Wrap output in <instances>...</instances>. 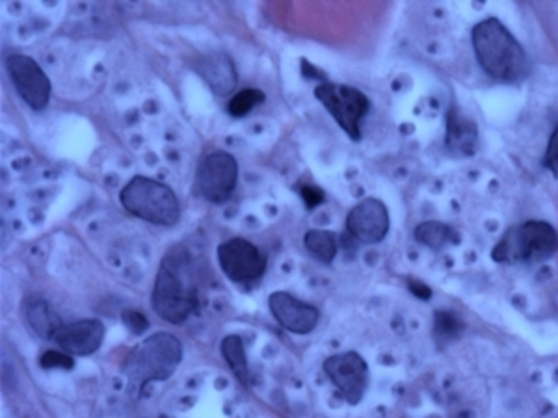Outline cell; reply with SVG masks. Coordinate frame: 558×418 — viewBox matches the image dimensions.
I'll return each instance as SVG.
<instances>
[{
  "mask_svg": "<svg viewBox=\"0 0 558 418\" xmlns=\"http://www.w3.org/2000/svg\"><path fill=\"white\" fill-rule=\"evenodd\" d=\"M389 223L386 205L376 197H367L348 212L346 231L361 244H378L389 233Z\"/></svg>",
  "mask_w": 558,
  "mask_h": 418,
  "instance_id": "8fae6325",
  "label": "cell"
},
{
  "mask_svg": "<svg viewBox=\"0 0 558 418\" xmlns=\"http://www.w3.org/2000/svg\"><path fill=\"white\" fill-rule=\"evenodd\" d=\"M324 372L350 405H358L369 385V366L356 352L337 353L324 361Z\"/></svg>",
  "mask_w": 558,
  "mask_h": 418,
  "instance_id": "30bf717a",
  "label": "cell"
},
{
  "mask_svg": "<svg viewBox=\"0 0 558 418\" xmlns=\"http://www.w3.org/2000/svg\"><path fill=\"white\" fill-rule=\"evenodd\" d=\"M121 207L153 225L173 227L181 218V205L170 186L149 177H134L123 186Z\"/></svg>",
  "mask_w": 558,
  "mask_h": 418,
  "instance_id": "3957f363",
  "label": "cell"
},
{
  "mask_svg": "<svg viewBox=\"0 0 558 418\" xmlns=\"http://www.w3.org/2000/svg\"><path fill=\"white\" fill-rule=\"evenodd\" d=\"M237 177L239 166L235 157L226 151H214L201 160L200 168L196 171L194 192L209 203L222 205L233 196Z\"/></svg>",
  "mask_w": 558,
  "mask_h": 418,
  "instance_id": "52a82bcc",
  "label": "cell"
},
{
  "mask_svg": "<svg viewBox=\"0 0 558 418\" xmlns=\"http://www.w3.org/2000/svg\"><path fill=\"white\" fill-rule=\"evenodd\" d=\"M317 101L330 112L337 125L354 140L358 142L361 138V121L371 110V101L358 88L345 86V84H333L324 82L315 90Z\"/></svg>",
  "mask_w": 558,
  "mask_h": 418,
  "instance_id": "8992f818",
  "label": "cell"
},
{
  "mask_svg": "<svg viewBox=\"0 0 558 418\" xmlns=\"http://www.w3.org/2000/svg\"><path fill=\"white\" fill-rule=\"evenodd\" d=\"M265 103V93L261 90H255V88H250V90H242V92L237 93L229 105H227V112L233 116V118H242L246 114H250L255 106Z\"/></svg>",
  "mask_w": 558,
  "mask_h": 418,
  "instance_id": "44dd1931",
  "label": "cell"
},
{
  "mask_svg": "<svg viewBox=\"0 0 558 418\" xmlns=\"http://www.w3.org/2000/svg\"><path fill=\"white\" fill-rule=\"evenodd\" d=\"M25 316H27L28 326L34 329L38 337L45 340H54L56 333L66 326L62 318L54 313L51 303L41 298L27 301Z\"/></svg>",
  "mask_w": 558,
  "mask_h": 418,
  "instance_id": "2e32d148",
  "label": "cell"
},
{
  "mask_svg": "<svg viewBox=\"0 0 558 418\" xmlns=\"http://www.w3.org/2000/svg\"><path fill=\"white\" fill-rule=\"evenodd\" d=\"M270 313L283 329L294 335H307L319 326L320 313L317 307L294 298L289 292H274L268 298Z\"/></svg>",
  "mask_w": 558,
  "mask_h": 418,
  "instance_id": "7c38bea8",
  "label": "cell"
},
{
  "mask_svg": "<svg viewBox=\"0 0 558 418\" xmlns=\"http://www.w3.org/2000/svg\"><path fill=\"white\" fill-rule=\"evenodd\" d=\"M121 320L127 329H131L133 335H142L144 331L149 329V322H147L144 314L136 313V311H123L121 313Z\"/></svg>",
  "mask_w": 558,
  "mask_h": 418,
  "instance_id": "603a6c76",
  "label": "cell"
},
{
  "mask_svg": "<svg viewBox=\"0 0 558 418\" xmlns=\"http://www.w3.org/2000/svg\"><path fill=\"white\" fill-rule=\"evenodd\" d=\"M302 199L306 201L307 209H315L324 201V194L315 186H306V188H302Z\"/></svg>",
  "mask_w": 558,
  "mask_h": 418,
  "instance_id": "d4e9b609",
  "label": "cell"
},
{
  "mask_svg": "<svg viewBox=\"0 0 558 418\" xmlns=\"http://www.w3.org/2000/svg\"><path fill=\"white\" fill-rule=\"evenodd\" d=\"M179 270L181 261L175 255H168L160 264L151 294L153 311L170 324H183L198 307L196 288L186 283Z\"/></svg>",
  "mask_w": 558,
  "mask_h": 418,
  "instance_id": "277c9868",
  "label": "cell"
},
{
  "mask_svg": "<svg viewBox=\"0 0 558 418\" xmlns=\"http://www.w3.org/2000/svg\"><path fill=\"white\" fill-rule=\"evenodd\" d=\"M41 368H64V370H69L75 366V361L71 359L69 353L60 352H45L41 355L40 359Z\"/></svg>",
  "mask_w": 558,
  "mask_h": 418,
  "instance_id": "7402d4cb",
  "label": "cell"
},
{
  "mask_svg": "<svg viewBox=\"0 0 558 418\" xmlns=\"http://www.w3.org/2000/svg\"><path fill=\"white\" fill-rule=\"evenodd\" d=\"M544 166L553 173V177L558 179V127L553 132L549 145H547V153H545Z\"/></svg>",
  "mask_w": 558,
  "mask_h": 418,
  "instance_id": "cb8c5ba5",
  "label": "cell"
},
{
  "mask_svg": "<svg viewBox=\"0 0 558 418\" xmlns=\"http://www.w3.org/2000/svg\"><path fill=\"white\" fill-rule=\"evenodd\" d=\"M464 331V324L458 314L449 311H438L434 318V333L438 342H451L458 339Z\"/></svg>",
  "mask_w": 558,
  "mask_h": 418,
  "instance_id": "ffe728a7",
  "label": "cell"
},
{
  "mask_svg": "<svg viewBox=\"0 0 558 418\" xmlns=\"http://www.w3.org/2000/svg\"><path fill=\"white\" fill-rule=\"evenodd\" d=\"M413 236L419 244H423L426 248L439 249L449 246V244H456L458 242V235L456 231L449 227L447 223L441 222H425L417 225V229L413 231Z\"/></svg>",
  "mask_w": 558,
  "mask_h": 418,
  "instance_id": "e0dca14e",
  "label": "cell"
},
{
  "mask_svg": "<svg viewBox=\"0 0 558 418\" xmlns=\"http://www.w3.org/2000/svg\"><path fill=\"white\" fill-rule=\"evenodd\" d=\"M222 355L226 359L229 368L235 372V376L242 385H250V368H248V359H246V350H244V342L239 335H229L222 340Z\"/></svg>",
  "mask_w": 558,
  "mask_h": 418,
  "instance_id": "d6986e66",
  "label": "cell"
},
{
  "mask_svg": "<svg viewBox=\"0 0 558 418\" xmlns=\"http://www.w3.org/2000/svg\"><path fill=\"white\" fill-rule=\"evenodd\" d=\"M222 272L233 283H248L263 277L266 270L265 255L246 238H231L216 249Z\"/></svg>",
  "mask_w": 558,
  "mask_h": 418,
  "instance_id": "ba28073f",
  "label": "cell"
},
{
  "mask_svg": "<svg viewBox=\"0 0 558 418\" xmlns=\"http://www.w3.org/2000/svg\"><path fill=\"white\" fill-rule=\"evenodd\" d=\"M107 329L101 320H79L62 327L53 342H56L69 355H92L105 340Z\"/></svg>",
  "mask_w": 558,
  "mask_h": 418,
  "instance_id": "4fadbf2b",
  "label": "cell"
},
{
  "mask_svg": "<svg viewBox=\"0 0 558 418\" xmlns=\"http://www.w3.org/2000/svg\"><path fill=\"white\" fill-rule=\"evenodd\" d=\"M304 246L322 264H332L337 255V236L332 231L311 229L304 236Z\"/></svg>",
  "mask_w": 558,
  "mask_h": 418,
  "instance_id": "ac0fdd59",
  "label": "cell"
},
{
  "mask_svg": "<svg viewBox=\"0 0 558 418\" xmlns=\"http://www.w3.org/2000/svg\"><path fill=\"white\" fill-rule=\"evenodd\" d=\"M6 69L10 80L14 84L19 97L27 103L32 110H43L51 101V80L45 75L40 64L25 56V54H12L6 60Z\"/></svg>",
  "mask_w": 558,
  "mask_h": 418,
  "instance_id": "9c48e42d",
  "label": "cell"
},
{
  "mask_svg": "<svg viewBox=\"0 0 558 418\" xmlns=\"http://www.w3.org/2000/svg\"><path fill=\"white\" fill-rule=\"evenodd\" d=\"M473 47L482 69L499 82L516 84L529 75V58L510 30L495 17L473 28Z\"/></svg>",
  "mask_w": 558,
  "mask_h": 418,
  "instance_id": "6da1fadb",
  "label": "cell"
},
{
  "mask_svg": "<svg viewBox=\"0 0 558 418\" xmlns=\"http://www.w3.org/2000/svg\"><path fill=\"white\" fill-rule=\"evenodd\" d=\"M183 361V344L172 333H155L127 355L123 372L133 391L146 389L153 381L172 378Z\"/></svg>",
  "mask_w": 558,
  "mask_h": 418,
  "instance_id": "7a4b0ae2",
  "label": "cell"
},
{
  "mask_svg": "<svg viewBox=\"0 0 558 418\" xmlns=\"http://www.w3.org/2000/svg\"><path fill=\"white\" fill-rule=\"evenodd\" d=\"M201 79L209 84L213 93L224 97L237 88V71L226 53H213L201 58L198 64Z\"/></svg>",
  "mask_w": 558,
  "mask_h": 418,
  "instance_id": "5bb4252c",
  "label": "cell"
},
{
  "mask_svg": "<svg viewBox=\"0 0 558 418\" xmlns=\"http://www.w3.org/2000/svg\"><path fill=\"white\" fill-rule=\"evenodd\" d=\"M410 290H412L413 294L419 298V300H430V296H432V290L423 285V283H410Z\"/></svg>",
  "mask_w": 558,
  "mask_h": 418,
  "instance_id": "484cf974",
  "label": "cell"
},
{
  "mask_svg": "<svg viewBox=\"0 0 558 418\" xmlns=\"http://www.w3.org/2000/svg\"><path fill=\"white\" fill-rule=\"evenodd\" d=\"M479 142L477 125L452 106L447 116V149L454 155L469 157L475 153Z\"/></svg>",
  "mask_w": 558,
  "mask_h": 418,
  "instance_id": "9a60e30c",
  "label": "cell"
},
{
  "mask_svg": "<svg viewBox=\"0 0 558 418\" xmlns=\"http://www.w3.org/2000/svg\"><path fill=\"white\" fill-rule=\"evenodd\" d=\"M557 249V231L549 223L527 222L510 229L492 255L495 262L544 261Z\"/></svg>",
  "mask_w": 558,
  "mask_h": 418,
  "instance_id": "5b68a950",
  "label": "cell"
}]
</instances>
